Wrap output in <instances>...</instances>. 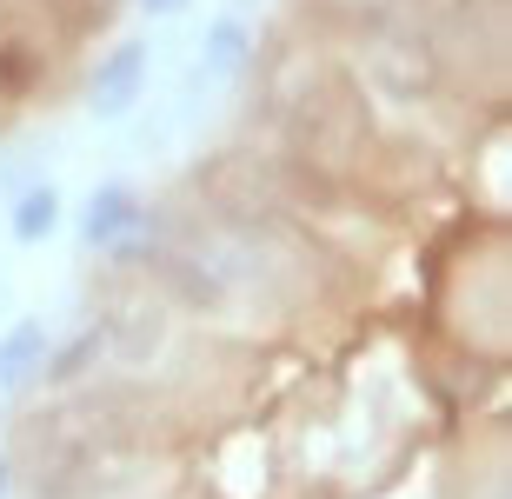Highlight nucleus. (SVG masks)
I'll return each instance as SVG.
<instances>
[{"label":"nucleus","mask_w":512,"mask_h":499,"mask_svg":"<svg viewBox=\"0 0 512 499\" xmlns=\"http://www.w3.org/2000/svg\"><path fill=\"white\" fill-rule=\"evenodd\" d=\"M120 14L127 0H0V134L74 94Z\"/></svg>","instance_id":"1"}]
</instances>
